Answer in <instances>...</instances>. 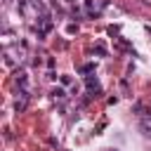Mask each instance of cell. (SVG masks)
Instances as JSON below:
<instances>
[{
	"mask_svg": "<svg viewBox=\"0 0 151 151\" xmlns=\"http://www.w3.org/2000/svg\"><path fill=\"white\" fill-rule=\"evenodd\" d=\"M80 73L85 76V73H94V64H83L80 66Z\"/></svg>",
	"mask_w": 151,
	"mask_h": 151,
	"instance_id": "3957f363",
	"label": "cell"
},
{
	"mask_svg": "<svg viewBox=\"0 0 151 151\" xmlns=\"http://www.w3.org/2000/svg\"><path fill=\"white\" fill-rule=\"evenodd\" d=\"M26 101H28V99H21V101H17V104H14V111H17V113H21V111L26 109Z\"/></svg>",
	"mask_w": 151,
	"mask_h": 151,
	"instance_id": "5b68a950",
	"label": "cell"
},
{
	"mask_svg": "<svg viewBox=\"0 0 151 151\" xmlns=\"http://www.w3.org/2000/svg\"><path fill=\"white\" fill-rule=\"evenodd\" d=\"M106 33H109V35H118V33H120V26H109Z\"/></svg>",
	"mask_w": 151,
	"mask_h": 151,
	"instance_id": "52a82bcc",
	"label": "cell"
},
{
	"mask_svg": "<svg viewBox=\"0 0 151 151\" xmlns=\"http://www.w3.org/2000/svg\"><path fill=\"white\" fill-rule=\"evenodd\" d=\"M52 97H54V99H64V97H66V92H64L61 87H54V90H52Z\"/></svg>",
	"mask_w": 151,
	"mask_h": 151,
	"instance_id": "277c9868",
	"label": "cell"
},
{
	"mask_svg": "<svg viewBox=\"0 0 151 151\" xmlns=\"http://www.w3.org/2000/svg\"><path fill=\"white\" fill-rule=\"evenodd\" d=\"M66 33H68V35L78 33V26H76V24H68V26H66Z\"/></svg>",
	"mask_w": 151,
	"mask_h": 151,
	"instance_id": "ba28073f",
	"label": "cell"
},
{
	"mask_svg": "<svg viewBox=\"0 0 151 151\" xmlns=\"http://www.w3.org/2000/svg\"><path fill=\"white\" fill-rule=\"evenodd\" d=\"M139 127H142V132H144L146 137H151V120H142Z\"/></svg>",
	"mask_w": 151,
	"mask_h": 151,
	"instance_id": "7a4b0ae2",
	"label": "cell"
},
{
	"mask_svg": "<svg viewBox=\"0 0 151 151\" xmlns=\"http://www.w3.org/2000/svg\"><path fill=\"white\" fill-rule=\"evenodd\" d=\"M94 52H97L99 57H106V47H104L101 42H99V45H94Z\"/></svg>",
	"mask_w": 151,
	"mask_h": 151,
	"instance_id": "8992f818",
	"label": "cell"
},
{
	"mask_svg": "<svg viewBox=\"0 0 151 151\" xmlns=\"http://www.w3.org/2000/svg\"><path fill=\"white\" fill-rule=\"evenodd\" d=\"M106 151H118V149H106Z\"/></svg>",
	"mask_w": 151,
	"mask_h": 151,
	"instance_id": "30bf717a",
	"label": "cell"
},
{
	"mask_svg": "<svg viewBox=\"0 0 151 151\" xmlns=\"http://www.w3.org/2000/svg\"><path fill=\"white\" fill-rule=\"evenodd\" d=\"M61 85H71V78L68 76H61Z\"/></svg>",
	"mask_w": 151,
	"mask_h": 151,
	"instance_id": "9c48e42d",
	"label": "cell"
},
{
	"mask_svg": "<svg viewBox=\"0 0 151 151\" xmlns=\"http://www.w3.org/2000/svg\"><path fill=\"white\" fill-rule=\"evenodd\" d=\"M85 87L90 90V92H101V85H99V80L97 78H92V76H85Z\"/></svg>",
	"mask_w": 151,
	"mask_h": 151,
	"instance_id": "6da1fadb",
	"label": "cell"
}]
</instances>
